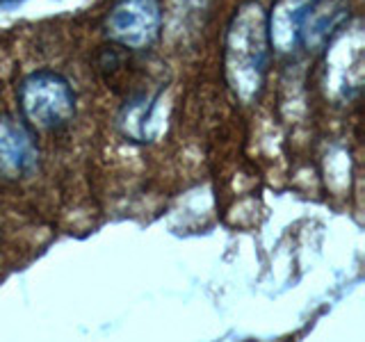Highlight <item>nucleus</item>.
Wrapping results in <instances>:
<instances>
[{
	"instance_id": "1",
	"label": "nucleus",
	"mask_w": 365,
	"mask_h": 342,
	"mask_svg": "<svg viewBox=\"0 0 365 342\" xmlns=\"http://www.w3.org/2000/svg\"><path fill=\"white\" fill-rule=\"evenodd\" d=\"M224 48L228 85L245 103L254 100L265 83L269 57L267 14L258 3H247L235 11Z\"/></svg>"
},
{
	"instance_id": "2",
	"label": "nucleus",
	"mask_w": 365,
	"mask_h": 342,
	"mask_svg": "<svg viewBox=\"0 0 365 342\" xmlns=\"http://www.w3.org/2000/svg\"><path fill=\"white\" fill-rule=\"evenodd\" d=\"M19 100L23 119L39 130H62L76 117V91L71 83L48 68L23 78Z\"/></svg>"
},
{
	"instance_id": "3",
	"label": "nucleus",
	"mask_w": 365,
	"mask_h": 342,
	"mask_svg": "<svg viewBox=\"0 0 365 342\" xmlns=\"http://www.w3.org/2000/svg\"><path fill=\"white\" fill-rule=\"evenodd\" d=\"M163 28V9L158 0H117L110 9L106 30L123 48H148Z\"/></svg>"
},
{
	"instance_id": "4",
	"label": "nucleus",
	"mask_w": 365,
	"mask_h": 342,
	"mask_svg": "<svg viewBox=\"0 0 365 342\" xmlns=\"http://www.w3.org/2000/svg\"><path fill=\"white\" fill-rule=\"evenodd\" d=\"M39 165V146L28 121L0 114V176L28 178Z\"/></svg>"
},
{
	"instance_id": "5",
	"label": "nucleus",
	"mask_w": 365,
	"mask_h": 342,
	"mask_svg": "<svg viewBox=\"0 0 365 342\" xmlns=\"http://www.w3.org/2000/svg\"><path fill=\"white\" fill-rule=\"evenodd\" d=\"M331 57L327 60V76L331 89H338L340 96H351L361 87L363 76V32L361 26L345 28L331 43ZM327 78V80H329Z\"/></svg>"
},
{
	"instance_id": "6",
	"label": "nucleus",
	"mask_w": 365,
	"mask_h": 342,
	"mask_svg": "<svg viewBox=\"0 0 365 342\" xmlns=\"http://www.w3.org/2000/svg\"><path fill=\"white\" fill-rule=\"evenodd\" d=\"M313 0H279L267 16L269 46L279 53H290L302 41L304 19Z\"/></svg>"
},
{
	"instance_id": "7",
	"label": "nucleus",
	"mask_w": 365,
	"mask_h": 342,
	"mask_svg": "<svg viewBox=\"0 0 365 342\" xmlns=\"http://www.w3.org/2000/svg\"><path fill=\"white\" fill-rule=\"evenodd\" d=\"M155 112H158V98L155 96H140L130 100L123 108L119 125L125 137L135 142H151L153 128H155Z\"/></svg>"
},
{
	"instance_id": "8",
	"label": "nucleus",
	"mask_w": 365,
	"mask_h": 342,
	"mask_svg": "<svg viewBox=\"0 0 365 342\" xmlns=\"http://www.w3.org/2000/svg\"><path fill=\"white\" fill-rule=\"evenodd\" d=\"M342 21V9L336 3H311L308 14L304 19L302 28V41L308 46H322L331 32H336Z\"/></svg>"
}]
</instances>
